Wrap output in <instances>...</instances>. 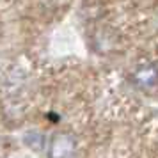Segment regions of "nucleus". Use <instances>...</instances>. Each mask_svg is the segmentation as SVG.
I'll use <instances>...</instances> for the list:
<instances>
[{"instance_id":"obj_1","label":"nucleus","mask_w":158,"mask_h":158,"mask_svg":"<svg viewBox=\"0 0 158 158\" xmlns=\"http://www.w3.org/2000/svg\"><path fill=\"white\" fill-rule=\"evenodd\" d=\"M52 158H73L75 156V142L68 135H57L52 140Z\"/></svg>"},{"instance_id":"obj_2","label":"nucleus","mask_w":158,"mask_h":158,"mask_svg":"<svg viewBox=\"0 0 158 158\" xmlns=\"http://www.w3.org/2000/svg\"><path fill=\"white\" fill-rule=\"evenodd\" d=\"M135 80L140 84V85H153L158 80V71L153 68V66H144V68H139L135 73Z\"/></svg>"}]
</instances>
